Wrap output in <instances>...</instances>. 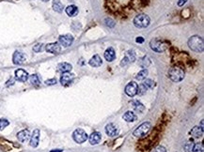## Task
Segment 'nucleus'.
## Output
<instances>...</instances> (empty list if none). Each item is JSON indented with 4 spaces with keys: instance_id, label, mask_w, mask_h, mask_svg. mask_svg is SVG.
Segmentation results:
<instances>
[{
    "instance_id": "1a4fd4ad",
    "label": "nucleus",
    "mask_w": 204,
    "mask_h": 152,
    "mask_svg": "<svg viewBox=\"0 0 204 152\" xmlns=\"http://www.w3.org/2000/svg\"><path fill=\"white\" fill-rule=\"evenodd\" d=\"M45 51L50 54L56 55L61 52V46L59 42H52L48 43L47 45H45Z\"/></svg>"
},
{
    "instance_id": "473e14b6",
    "label": "nucleus",
    "mask_w": 204,
    "mask_h": 152,
    "mask_svg": "<svg viewBox=\"0 0 204 152\" xmlns=\"http://www.w3.org/2000/svg\"><path fill=\"white\" fill-rule=\"evenodd\" d=\"M194 143H193V141H189L187 144H185V145H184V151L185 152H191L192 151V149H193V148H194Z\"/></svg>"
},
{
    "instance_id": "f704fd0d",
    "label": "nucleus",
    "mask_w": 204,
    "mask_h": 152,
    "mask_svg": "<svg viewBox=\"0 0 204 152\" xmlns=\"http://www.w3.org/2000/svg\"><path fill=\"white\" fill-rule=\"evenodd\" d=\"M151 152H167V149L162 147V145H158V147L154 148Z\"/></svg>"
},
{
    "instance_id": "7ed1b4c3",
    "label": "nucleus",
    "mask_w": 204,
    "mask_h": 152,
    "mask_svg": "<svg viewBox=\"0 0 204 152\" xmlns=\"http://www.w3.org/2000/svg\"><path fill=\"white\" fill-rule=\"evenodd\" d=\"M151 19L147 14H138L134 19V24L137 28H146L150 25Z\"/></svg>"
},
{
    "instance_id": "c756f323",
    "label": "nucleus",
    "mask_w": 204,
    "mask_h": 152,
    "mask_svg": "<svg viewBox=\"0 0 204 152\" xmlns=\"http://www.w3.org/2000/svg\"><path fill=\"white\" fill-rule=\"evenodd\" d=\"M147 91H148V89L146 88V86H145L143 84H140V85L137 86V94L140 95V96H141V95H144Z\"/></svg>"
},
{
    "instance_id": "5701e85b",
    "label": "nucleus",
    "mask_w": 204,
    "mask_h": 152,
    "mask_svg": "<svg viewBox=\"0 0 204 152\" xmlns=\"http://www.w3.org/2000/svg\"><path fill=\"white\" fill-rule=\"evenodd\" d=\"M52 7L54 9L55 11L59 12V13H61L64 10V7H63V4L60 2V0H54L52 3Z\"/></svg>"
},
{
    "instance_id": "9b49d317",
    "label": "nucleus",
    "mask_w": 204,
    "mask_h": 152,
    "mask_svg": "<svg viewBox=\"0 0 204 152\" xmlns=\"http://www.w3.org/2000/svg\"><path fill=\"white\" fill-rule=\"evenodd\" d=\"M39 141H40V131L36 129L32 132V135L30 137V145L32 148H37L39 145Z\"/></svg>"
},
{
    "instance_id": "20e7f679",
    "label": "nucleus",
    "mask_w": 204,
    "mask_h": 152,
    "mask_svg": "<svg viewBox=\"0 0 204 152\" xmlns=\"http://www.w3.org/2000/svg\"><path fill=\"white\" fill-rule=\"evenodd\" d=\"M151 128V125L150 122H144L135 130V131H134V135L136 137H143L150 131Z\"/></svg>"
},
{
    "instance_id": "ddd939ff",
    "label": "nucleus",
    "mask_w": 204,
    "mask_h": 152,
    "mask_svg": "<svg viewBox=\"0 0 204 152\" xmlns=\"http://www.w3.org/2000/svg\"><path fill=\"white\" fill-rule=\"evenodd\" d=\"M105 132L108 136L110 137H114V136H117L119 134V130L116 126H115L113 123H109L105 126Z\"/></svg>"
},
{
    "instance_id": "9d476101",
    "label": "nucleus",
    "mask_w": 204,
    "mask_h": 152,
    "mask_svg": "<svg viewBox=\"0 0 204 152\" xmlns=\"http://www.w3.org/2000/svg\"><path fill=\"white\" fill-rule=\"evenodd\" d=\"M28 79V73L23 69H19L15 71V80L19 82H25Z\"/></svg>"
},
{
    "instance_id": "7c9ffc66",
    "label": "nucleus",
    "mask_w": 204,
    "mask_h": 152,
    "mask_svg": "<svg viewBox=\"0 0 204 152\" xmlns=\"http://www.w3.org/2000/svg\"><path fill=\"white\" fill-rule=\"evenodd\" d=\"M150 64H151V60L149 58H147V56L143 58L141 62H140V66H141L142 68H147Z\"/></svg>"
},
{
    "instance_id": "c85d7f7f",
    "label": "nucleus",
    "mask_w": 204,
    "mask_h": 152,
    "mask_svg": "<svg viewBox=\"0 0 204 152\" xmlns=\"http://www.w3.org/2000/svg\"><path fill=\"white\" fill-rule=\"evenodd\" d=\"M192 152H204V147L202 143H197L194 145Z\"/></svg>"
},
{
    "instance_id": "4c0bfd02",
    "label": "nucleus",
    "mask_w": 204,
    "mask_h": 152,
    "mask_svg": "<svg viewBox=\"0 0 204 152\" xmlns=\"http://www.w3.org/2000/svg\"><path fill=\"white\" fill-rule=\"evenodd\" d=\"M136 41L137 43H143V42H144V38H143V37H137V38H136Z\"/></svg>"
},
{
    "instance_id": "39448f33",
    "label": "nucleus",
    "mask_w": 204,
    "mask_h": 152,
    "mask_svg": "<svg viewBox=\"0 0 204 152\" xmlns=\"http://www.w3.org/2000/svg\"><path fill=\"white\" fill-rule=\"evenodd\" d=\"M150 46L152 51H154V52H157V53H162L167 49V44H165L163 41H161L160 39L151 40Z\"/></svg>"
},
{
    "instance_id": "f03ea898",
    "label": "nucleus",
    "mask_w": 204,
    "mask_h": 152,
    "mask_svg": "<svg viewBox=\"0 0 204 152\" xmlns=\"http://www.w3.org/2000/svg\"><path fill=\"white\" fill-rule=\"evenodd\" d=\"M184 71L180 67H173L168 72V77L173 82H181L184 78Z\"/></svg>"
},
{
    "instance_id": "a878e982",
    "label": "nucleus",
    "mask_w": 204,
    "mask_h": 152,
    "mask_svg": "<svg viewBox=\"0 0 204 152\" xmlns=\"http://www.w3.org/2000/svg\"><path fill=\"white\" fill-rule=\"evenodd\" d=\"M29 81H30V84H32L33 86H39L40 83H41L39 76H38L37 74H32V75H30Z\"/></svg>"
},
{
    "instance_id": "f257e3e1",
    "label": "nucleus",
    "mask_w": 204,
    "mask_h": 152,
    "mask_svg": "<svg viewBox=\"0 0 204 152\" xmlns=\"http://www.w3.org/2000/svg\"><path fill=\"white\" fill-rule=\"evenodd\" d=\"M188 46L189 48L197 53H201L204 48V43L203 39L200 36H192L188 40Z\"/></svg>"
},
{
    "instance_id": "dca6fc26",
    "label": "nucleus",
    "mask_w": 204,
    "mask_h": 152,
    "mask_svg": "<svg viewBox=\"0 0 204 152\" xmlns=\"http://www.w3.org/2000/svg\"><path fill=\"white\" fill-rule=\"evenodd\" d=\"M17 138H18V140L20 142H22V143L27 142L28 139L30 138L29 131L28 130H23L21 131H19L17 134Z\"/></svg>"
},
{
    "instance_id": "c9c22d12",
    "label": "nucleus",
    "mask_w": 204,
    "mask_h": 152,
    "mask_svg": "<svg viewBox=\"0 0 204 152\" xmlns=\"http://www.w3.org/2000/svg\"><path fill=\"white\" fill-rule=\"evenodd\" d=\"M105 23H106L107 27H113L114 25H115V23L111 20V19H109V18H106L105 19Z\"/></svg>"
},
{
    "instance_id": "72a5a7b5",
    "label": "nucleus",
    "mask_w": 204,
    "mask_h": 152,
    "mask_svg": "<svg viewBox=\"0 0 204 152\" xmlns=\"http://www.w3.org/2000/svg\"><path fill=\"white\" fill-rule=\"evenodd\" d=\"M9 125H10V121L8 119H5V118L0 119V130H4Z\"/></svg>"
},
{
    "instance_id": "aec40b11",
    "label": "nucleus",
    "mask_w": 204,
    "mask_h": 152,
    "mask_svg": "<svg viewBox=\"0 0 204 152\" xmlns=\"http://www.w3.org/2000/svg\"><path fill=\"white\" fill-rule=\"evenodd\" d=\"M65 11L68 16L70 17H74L78 14V8L74 5H70L65 9Z\"/></svg>"
},
{
    "instance_id": "e433bc0d",
    "label": "nucleus",
    "mask_w": 204,
    "mask_h": 152,
    "mask_svg": "<svg viewBox=\"0 0 204 152\" xmlns=\"http://www.w3.org/2000/svg\"><path fill=\"white\" fill-rule=\"evenodd\" d=\"M45 84L47 86H53L55 84H56V79H49V80H46L45 81Z\"/></svg>"
},
{
    "instance_id": "4468645a",
    "label": "nucleus",
    "mask_w": 204,
    "mask_h": 152,
    "mask_svg": "<svg viewBox=\"0 0 204 152\" xmlns=\"http://www.w3.org/2000/svg\"><path fill=\"white\" fill-rule=\"evenodd\" d=\"M102 140V134L98 131H94L88 137V141H90L91 145H98Z\"/></svg>"
},
{
    "instance_id": "a19ab883",
    "label": "nucleus",
    "mask_w": 204,
    "mask_h": 152,
    "mask_svg": "<svg viewBox=\"0 0 204 152\" xmlns=\"http://www.w3.org/2000/svg\"><path fill=\"white\" fill-rule=\"evenodd\" d=\"M50 152H62V149H53V150H51Z\"/></svg>"
},
{
    "instance_id": "4be33fe9",
    "label": "nucleus",
    "mask_w": 204,
    "mask_h": 152,
    "mask_svg": "<svg viewBox=\"0 0 204 152\" xmlns=\"http://www.w3.org/2000/svg\"><path fill=\"white\" fill-rule=\"evenodd\" d=\"M191 134L196 138H200L203 135V128L199 126H195L191 131Z\"/></svg>"
},
{
    "instance_id": "423d86ee",
    "label": "nucleus",
    "mask_w": 204,
    "mask_h": 152,
    "mask_svg": "<svg viewBox=\"0 0 204 152\" xmlns=\"http://www.w3.org/2000/svg\"><path fill=\"white\" fill-rule=\"evenodd\" d=\"M73 138L76 143L82 144L87 141V139L88 138V135L87 134V132L84 130L76 129L73 134Z\"/></svg>"
},
{
    "instance_id": "6e6552de",
    "label": "nucleus",
    "mask_w": 204,
    "mask_h": 152,
    "mask_svg": "<svg viewBox=\"0 0 204 152\" xmlns=\"http://www.w3.org/2000/svg\"><path fill=\"white\" fill-rule=\"evenodd\" d=\"M73 42V37L72 35H70V34L61 35L59 38V43L60 44L61 46L69 47Z\"/></svg>"
},
{
    "instance_id": "58836bf2",
    "label": "nucleus",
    "mask_w": 204,
    "mask_h": 152,
    "mask_svg": "<svg viewBox=\"0 0 204 152\" xmlns=\"http://www.w3.org/2000/svg\"><path fill=\"white\" fill-rule=\"evenodd\" d=\"M186 2H187V0H179V2H178V6L182 7V6H183Z\"/></svg>"
},
{
    "instance_id": "cd10ccee",
    "label": "nucleus",
    "mask_w": 204,
    "mask_h": 152,
    "mask_svg": "<svg viewBox=\"0 0 204 152\" xmlns=\"http://www.w3.org/2000/svg\"><path fill=\"white\" fill-rule=\"evenodd\" d=\"M142 84L146 86V88H147L148 90H149V89H151V88H154V86H155V83H154V82L152 81V80H151V79L145 80Z\"/></svg>"
},
{
    "instance_id": "bb28decb",
    "label": "nucleus",
    "mask_w": 204,
    "mask_h": 152,
    "mask_svg": "<svg viewBox=\"0 0 204 152\" xmlns=\"http://www.w3.org/2000/svg\"><path fill=\"white\" fill-rule=\"evenodd\" d=\"M126 58L129 59L130 62H134L136 60V53H135V51H133V50H129V51H127V53H126Z\"/></svg>"
},
{
    "instance_id": "a211bd4d",
    "label": "nucleus",
    "mask_w": 204,
    "mask_h": 152,
    "mask_svg": "<svg viewBox=\"0 0 204 152\" xmlns=\"http://www.w3.org/2000/svg\"><path fill=\"white\" fill-rule=\"evenodd\" d=\"M73 69L72 65L70 64V63H67V62H62V63H59V65H57V71H59V72H69L71 69Z\"/></svg>"
},
{
    "instance_id": "412c9836",
    "label": "nucleus",
    "mask_w": 204,
    "mask_h": 152,
    "mask_svg": "<svg viewBox=\"0 0 204 152\" xmlns=\"http://www.w3.org/2000/svg\"><path fill=\"white\" fill-rule=\"evenodd\" d=\"M123 119L125 120V121L127 122H134V121H136V115L134 112L132 111H127L124 115H123Z\"/></svg>"
},
{
    "instance_id": "6ab92c4d",
    "label": "nucleus",
    "mask_w": 204,
    "mask_h": 152,
    "mask_svg": "<svg viewBox=\"0 0 204 152\" xmlns=\"http://www.w3.org/2000/svg\"><path fill=\"white\" fill-rule=\"evenodd\" d=\"M88 64H90L91 67L97 68V67H100L102 64H103V61H102V58L98 55H95L91 58V60L88 61Z\"/></svg>"
},
{
    "instance_id": "393cba45",
    "label": "nucleus",
    "mask_w": 204,
    "mask_h": 152,
    "mask_svg": "<svg viewBox=\"0 0 204 152\" xmlns=\"http://www.w3.org/2000/svg\"><path fill=\"white\" fill-rule=\"evenodd\" d=\"M148 73H149V72H148V69H142V71H140V72L136 74V80H138V81L145 80L146 78H147Z\"/></svg>"
},
{
    "instance_id": "79ce46f5",
    "label": "nucleus",
    "mask_w": 204,
    "mask_h": 152,
    "mask_svg": "<svg viewBox=\"0 0 204 152\" xmlns=\"http://www.w3.org/2000/svg\"><path fill=\"white\" fill-rule=\"evenodd\" d=\"M42 1H43V2H47V1H49V0H42Z\"/></svg>"
},
{
    "instance_id": "2eb2a0df",
    "label": "nucleus",
    "mask_w": 204,
    "mask_h": 152,
    "mask_svg": "<svg viewBox=\"0 0 204 152\" xmlns=\"http://www.w3.org/2000/svg\"><path fill=\"white\" fill-rule=\"evenodd\" d=\"M73 79V75L70 72H64L61 75V78H60V83L62 86H67L69 84L72 83V81Z\"/></svg>"
},
{
    "instance_id": "2f4dec72",
    "label": "nucleus",
    "mask_w": 204,
    "mask_h": 152,
    "mask_svg": "<svg viewBox=\"0 0 204 152\" xmlns=\"http://www.w3.org/2000/svg\"><path fill=\"white\" fill-rule=\"evenodd\" d=\"M44 49H45V46H44L42 43H38L33 47V51L36 53H40V52H42V51H43Z\"/></svg>"
},
{
    "instance_id": "ea45409f",
    "label": "nucleus",
    "mask_w": 204,
    "mask_h": 152,
    "mask_svg": "<svg viewBox=\"0 0 204 152\" xmlns=\"http://www.w3.org/2000/svg\"><path fill=\"white\" fill-rule=\"evenodd\" d=\"M13 84H14V79H10V81L7 82V85H6V86H11V85H13Z\"/></svg>"
},
{
    "instance_id": "f8f14e48",
    "label": "nucleus",
    "mask_w": 204,
    "mask_h": 152,
    "mask_svg": "<svg viewBox=\"0 0 204 152\" xmlns=\"http://www.w3.org/2000/svg\"><path fill=\"white\" fill-rule=\"evenodd\" d=\"M12 60H13V63L15 65H21L25 61V55L22 52L16 51L13 54V56H12Z\"/></svg>"
},
{
    "instance_id": "b1692460",
    "label": "nucleus",
    "mask_w": 204,
    "mask_h": 152,
    "mask_svg": "<svg viewBox=\"0 0 204 152\" xmlns=\"http://www.w3.org/2000/svg\"><path fill=\"white\" fill-rule=\"evenodd\" d=\"M132 105H133V108L135 109L136 112H139V113L143 112L144 109H145V106L141 103H140L139 100H134L132 101Z\"/></svg>"
},
{
    "instance_id": "f3484780",
    "label": "nucleus",
    "mask_w": 204,
    "mask_h": 152,
    "mask_svg": "<svg viewBox=\"0 0 204 152\" xmlns=\"http://www.w3.org/2000/svg\"><path fill=\"white\" fill-rule=\"evenodd\" d=\"M105 58L108 61L111 62L113 61L115 58H116V53H115V50L112 47H109L105 50Z\"/></svg>"
},
{
    "instance_id": "0eeeda50",
    "label": "nucleus",
    "mask_w": 204,
    "mask_h": 152,
    "mask_svg": "<svg viewBox=\"0 0 204 152\" xmlns=\"http://www.w3.org/2000/svg\"><path fill=\"white\" fill-rule=\"evenodd\" d=\"M137 86L138 85L136 82H130L129 84H127V86H125L126 95H128L129 97H134L137 95Z\"/></svg>"
}]
</instances>
